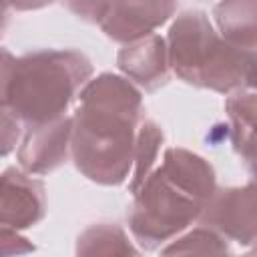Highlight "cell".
I'll use <instances>...</instances> for the list:
<instances>
[{
	"label": "cell",
	"instance_id": "obj_1",
	"mask_svg": "<svg viewBox=\"0 0 257 257\" xmlns=\"http://www.w3.org/2000/svg\"><path fill=\"white\" fill-rule=\"evenodd\" d=\"M143 90L124 74L102 72L86 82L72 114V163L88 181L118 187L135 165Z\"/></svg>",
	"mask_w": 257,
	"mask_h": 257
},
{
	"label": "cell",
	"instance_id": "obj_2",
	"mask_svg": "<svg viewBox=\"0 0 257 257\" xmlns=\"http://www.w3.org/2000/svg\"><path fill=\"white\" fill-rule=\"evenodd\" d=\"M217 191L213 165L183 147H169L161 165L133 193L126 215L131 235L141 249H163L175 237L199 223Z\"/></svg>",
	"mask_w": 257,
	"mask_h": 257
},
{
	"label": "cell",
	"instance_id": "obj_3",
	"mask_svg": "<svg viewBox=\"0 0 257 257\" xmlns=\"http://www.w3.org/2000/svg\"><path fill=\"white\" fill-rule=\"evenodd\" d=\"M92 72L88 56L74 48H42L20 56L2 48V108L24 128L56 120L68 112Z\"/></svg>",
	"mask_w": 257,
	"mask_h": 257
},
{
	"label": "cell",
	"instance_id": "obj_4",
	"mask_svg": "<svg viewBox=\"0 0 257 257\" xmlns=\"http://www.w3.org/2000/svg\"><path fill=\"white\" fill-rule=\"evenodd\" d=\"M169 64L183 82L219 94L247 88L251 52L229 44L203 10L175 16L167 32Z\"/></svg>",
	"mask_w": 257,
	"mask_h": 257
},
{
	"label": "cell",
	"instance_id": "obj_5",
	"mask_svg": "<svg viewBox=\"0 0 257 257\" xmlns=\"http://www.w3.org/2000/svg\"><path fill=\"white\" fill-rule=\"evenodd\" d=\"M199 223L243 247L257 245V179L241 187H217Z\"/></svg>",
	"mask_w": 257,
	"mask_h": 257
},
{
	"label": "cell",
	"instance_id": "obj_6",
	"mask_svg": "<svg viewBox=\"0 0 257 257\" xmlns=\"http://www.w3.org/2000/svg\"><path fill=\"white\" fill-rule=\"evenodd\" d=\"M46 187L32 173L6 167L0 177V223L16 231L38 225L46 217Z\"/></svg>",
	"mask_w": 257,
	"mask_h": 257
},
{
	"label": "cell",
	"instance_id": "obj_7",
	"mask_svg": "<svg viewBox=\"0 0 257 257\" xmlns=\"http://www.w3.org/2000/svg\"><path fill=\"white\" fill-rule=\"evenodd\" d=\"M179 0H110L100 30L118 44L155 34L177 12Z\"/></svg>",
	"mask_w": 257,
	"mask_h": 257
},
{
	"label": "cell",
	"instance_id": "obj_8",
	"mask_svg": "<svg viewBox=\"0 0 257 257\" xmlns=\"http://www.w3.org/2000/svg\"><path fill=\"white\" fill-rule=\"evenodd\" d=\"M72 157V116L26 126L16 151L18 165L32 175H48Z\"/></svg>",
	"mask_w": 257,
	"mask_h": 257
},
{
	"label": "cell",
	"instance_id": "obj_9",
	"mask_svg": "<svg viewBox=\"0 0 257 257\" xmlns=\"http://www.w3.org/2000/svg\"><path fill=\"white\" fill-rule=\"evenodd\" d=\"M116 66L131 82L145 92H155L171 78L167 38L161 34H149L145 38L122 44L116 54Z\"/></svg>",
	"mask_w": 257,
	"mask_h": 257
},
{
	"label": "cell",
	"instance_id": "obj_10",
	"mask_svg": "<svg viewBox=\"0 0 257 257\" xmlns=\"http://www.w3.org/2000/svg\"><path fill=\"white\" fill-rule=\"evenodd\" d=\"M225 112L231 126V143L245 169L257 179V90L241 88L227 94Z\"/></svg>",
	"mask_w": 257,
	"mask_h": 257
},
{
	"label": "cell",
	"instance_id": "obj_11",
	"mask_svg": "<svg viewBox=\"0 0 257 257\" xmlns=\"http://www.w3.org/2000/svg\"><path fill=\"white\" fill-rule=\"evenodd\" d=\"M219 34L245 52H257V0H219L213 6Z\"/></svg>",
	"mask_w": 257,
	"mask_h": 257
},
{
	"label": "cell",
	"instance_id": "obj_12",
	"mask_svg": "<svg viewBox=\"0 0 257 257\" xmlns=\"http://www.w3.org/2000/svg\"><path fill=\"white\" fill-rule=\"evenodd\" d=\"M76 255H139L126 231L116 223H94L76 239Z\"/></svg>",
	"mask_w": 257,
	"mask_h": 257
},
{
	"label": "cell",
	"instance_id": "obj_13",
	"mask_svg": "<svg viewBox=\"0 0 257 257\" xmlns=\"http://www.w3.org/2000/svg\"><path fill=\"white\" fill-rule=\"evenodd\" d=\"M165 143V133L163 128L153 120V118H143L137 135V149H135V165L133 173L128 177V191L135 193L145 179L151 175V171L157 165L159 153Z\"/></svg>",
	"mask_w": 257,
	"mask_h": 257
},
{
	"label": "cell",
	"instance_id": "obj_14",
	"mask_svg": "<svg viewBox=\"0 0 257 257\" xmlns=\"http://www.w3.org/2000/svg\"><path fill=\"white\" fill-rule=\"evenodd\" d=\"M231 241L227 237H223L219 231H215L213 227L205 225V223H195L193 227H189L185 233H181L179 237H175L171 243H167L161 253L163 255H175V253H203V255H211V253H231Z\"/></svg>",
	"mask_w": 257,
	"mask_h": 257
},
{
	"label": "cell",
	"instance_id": "obj_15",
	"mask_svg": "<svg viewBox=\"0 0 257 257\" xmlns=\"http://www.w3.org/2000/svg\"><path fill=\"white\" fill-rule=\"evenodd\" d=\"M62 6L86 24H100L110 0H60Z\"/></svg>",
	"mask_w": 257,
	"mask_h": 257
},
{
	"label": "cell",
	"instance_id": "obj_16",
	"mask_svg": "<svg viewBox=\"0 0 257 257\" xmlns=\"http://www.w3.org/2000/svg\"><path fill=\"white\" fill-rule=\"evenodd\" d=\"M24 135V124L8 110L2 108V157H8L16 145H20Z\"/></svg>",
	"mask_w": 257,
	"mask_h": 257
},
{
	"label": "cell",
	"instance_id": "obj_17",
	"mask_svg": "<svg viewBox=\"0 0 257 257\" xmlns=\"http://www.w3.org/2000/svg\"><path fill=\"white\" fill-rule=\"evenodd\" d=\"M0 245H2V255H18V253H30L34 251V245L28 243L26 237L20 235V231L12 229V227H4L0 229Z\"/></svg>",
	"mask_w": 257,
	"mask_h": 257
},
{
	"label": "cell",
	"instance_id": "obj_18",
	"mask_svg": "<svg viewBox=\"0 0 257 257\" xmlns=\"http://www.w3.org/2000/svg\"><path fill=\"white\" fill-rule=\"evenodd\" d=\"M54 2L56 0H2L4 12H8L10 8L16 12H32V10H42Z\"/></svg>",
	"mask_w": 257,
	"mask_h": 257
},
{
	"label": "cell",
	"instance_id": "obj_19",
	"mask_svg": "<svg viewBox=\"0 0 257 257\" xmlns=\"http://www.w3.org/2000/svg\"><path fill=\"white\" fill-rule=\"evenodd\" d=\"M247 88L257 90V52H253V54H251L249 72H247Z\"/></svg>",
	"mask_w": 257,
	"mask_h": 257
},
{
	"label": "cell",
	"instance_id": "obj_20",
	"mask_svg": "<svg viewBox=\"0 0 257 257\" xmlns=\"http://www.w3.org/2000/svg\"><path fill=\"white\" fill-rule=\"evenodd\" d=\"M201 2H203V0H201Z\"/></svg>",
	"mask_w": 257,
	"mask_h": 257
}]
</instances>
